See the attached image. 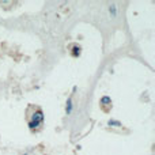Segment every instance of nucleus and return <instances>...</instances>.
I'll return each mask as SVG.
<instances>
[{
    "instance_id": "obj_4",
    "label": "nucleus",
    "mask_w": 155,
    "mask_h": 155,
    "mask_svg": "<svg viewBox=\"0 0 155 155\" xmlns=\"http://www.w3.org/2000/svg\"><path fill=\"white\" fill-rule=\"evenodd\" d=\"M101 104L104 105V104H112V99L109 98V97H102L101 98Z\"/></svg>"
},
{
    "instance_id": "obj_6",
    "label": "nucleus",
    "mask_w": 155,
    "mask_h": 155,
    "mask_svg": "<svg viewBox=\"0 0 155 155\" xmlns=\"http://www.w3.org/2000/svg\"><path fill=\"white\" fill-rule=\"evenodd\" d=\"M74 51H75L74 56H78V53H80V48H78V46H75V49H74Z\"/></svg>"
},
{
    "instance_id": "obj_2",
    "label": "nucleus",
    "mask_w": 155,
    "mask_h": 155,
    "mask_svg": "<svg viewBox=\"0 0 155 155\" xmlns=\"http://www.w3.org/2000/svg\"><path fill=\"white\" fill-rule=\"evenodd\" d=\"M65 112H67V114H71L72 113V99H68L67 101V107H65Z\"/></svg>"
},
{
    "instance_id": "obj_3",
    "label": "nucleus",
    "mask_w": 155,
    "mask_h": 155,
    "mask_svg": "<svg viewBox=\"0 0 155 155\" xmlns=\"http://www.w3.org/2000/svg\"><path fill=\"white\" fill-rule=\"evenodd\" d=\"M109 12H110V15H112L113 18H114L116 15H117V8H116V5H110Z\"/></svg>"
},
{
    "instance_id": "obj_5",
    "label": "nucleus",
    "mask_w": 155,
    "mask_h": 155,
    "mask_svg": "<svg viewBox=\"0 0 155 155\" xmlns=\"http://www.w3.org/2000/svg\"><path fill=\"white\" fill-rule=\"evenodd\" d=\"M107 124H109L110 127H113V125H116V127H121V123H120V121H116V120H110Z\"/></svg>"
},
{
    "instance_id": "obj_1",
    "label": "nucleus",
    "mask_w": 155,
    "mask_h": 155,
    "mask_svg": "<svg viewBox=\"0 0 155 155\" xmlns=\"http://www.w3.org/2000/svg\"><path fill=\"white\" fill-rule=\"evenodd\" d=\"M42 121H44V113H42V110L38 109L37 113H34V114H33V118L29 121V127L31 129H34V128H37Z\"/></svg>"
}]
</instances>
